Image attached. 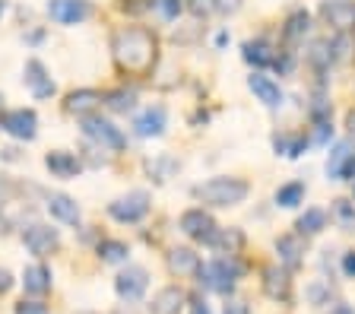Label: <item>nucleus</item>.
Returning <instances> with one entry per match:
<instances>
[{
  "mask_svg": "<svg viewBox=\"0 0 355 314\" xmlns=\"http://www.w3.org/2000/svg\"><path fill=\"white\" fill-rule=\"evenodd\" d=\"M111 51H114L121 70L146 76L155 64V35L149 29H140V26H124L111 38Z\"/></svg>",
  "mask_w": 355,
  "mask_h": 314,
  "instance_id": "f257e3e1",
  "label": "nucleus"
},
{
  "mask_svg": "<svg viewBox=\"0 0 355 314\" xmlns=\"http://www.w3.org/2000/svg\"><path fill=\"white\" fill-rule=\"evenodd\" d=\"M248 194H251V184L241 178H229V175L209 178L207 184L193 187V197L207 207H238V203L248 200Z\"/></svg>",
  "mask_w": 355,
  "mask_h": 314,
  "instance_id": "f03ea898",
  "label": "nucleus"
},
{
  "mask_svg": "<svg viewBox=\"0 0 355 314\" xmlns=\"http://www.w3.org/2000/svg\"><path fill=\"white\" fill-rule=\"evenodd\" d=\"M244 273V267L235 261V257H219V261H209V263H200L197 277L200 286H207L209 292H219V295H229L235 289V279Z\"/></svg>",
  "mask_w": 355,
  "mask_h": 314,
  "instance_id": "7ed1b4c3",
  "label": "nucleus"
},
{
  "mask_svg": "<svg viewBox=\"0 0 355 314\" xmlns=\"http://www.w3.org/2000/svg\"><path fill=\"white\" fill-rule=\"evenodd\" d=\"M83 134L96 143V146H102V150H114V152H118V150H124V146H127L124 134H121L111 121L98 118V114H86V118H83Z\"/></svg>",
  "mask_w": 355,
  "mask_h": 314,
  "instance_id": "20e7f679",
  "label": "nucleus"
},
{
  "mask_svg": "<svg viewBox=\"0 0 355 314\" xmlns=\"http://www.w3.org/2000/svg\"><path fill=\"white\" fill-rule=\"evenodd\" d=\"M149 213V194L146 191H130L127 197H118L114 203H108V216L118 223H140Z\"/></svg>",
  "mask_w": 355,
  "mask_h": 314,
  "instance_id": "39448f33",
  "label": "nucleus"
},
{
  "mask_svg": "<svg viewBox=\"0 0 355 314\" xmlns=\"http://www.w3.org/2000/svg\"><path fill=\"white\" fill-rule=\"evenodd\" d=\"M327 178L355 181V143L352 140H343L333 146L330 159H327Z\"/></svg>",
  "mask_w": 355,
  "mask_h": 314,
  "instance_id": "423d86ee",
  "label": "nucleus"
},
{
  "mask_svg": "<svg viewBox=\"0 0 355 314\" xmlns=\"http://www.w3.org/2000/svg\"><path fill=\"white\" fill-rule=\"evenodd\" d=\"M22 245L29 247L35 257H48L60 247V235L51 225H29V229L22 232Z\"/></svg>",
  "mask_w": 355,
  "mask_h": 314,
  "instance_id": "0eeeda50",
  "label": "nucleus"
},
{
  "mask_svg": "<svg viewBox=\"0 0 355 314\" xmlns=\"http://www.w3.org/2000/svg\"><path fill=\"white\" fill-rule=\"evenodd\" d=\"M114 289H118L121 299L127 302H140L143 295H146L149 289V273L143 267H127L118 273V279H114Z\"/></svg>",
  "mask_w": 355,
  "mask_h": 314,
  "instance_id": "6e6552de",
  "label": "nucleus"
},
{
  "mask_svg": "<svg viewBox=\"0 0 355 314\" xmlns=\"http://www.w3.org/2000/svg\"><path fill=\"white\" fill-rule=\"evenodd\" d=\"M216 229H219V225L213 223V216H209L207 209H187L184 216H181V232L193 241L209 245V238L216 235Z\"/></svg>",
  "mask_w": 355,
  "mask_h": 314,
  "instance_id": "1a4fd4ad",
  "label": "nucleus"
},
{
  "mask_svg": "<svg viewBox=\"0 0 355 314\" xmlns=\"http://www.w3.org/2000/svg\"><path fill=\"white\" fill-rule=\"evenodd\" d=\"M92 13L86 0H48V16L60 26H76Z\"/></svg>",
  "mask_w": 355,
  "mask_h": 314,
  "instance_id": "9d476101",
  "label": "nucleus"
},
{
  "mask_svg": "<svg viewBox=\"0 0 355 314\" xmlns=\"http://www.w3.org/2000/svg\"><path fill=\"white\" fill-rule=\"evenodd\" d=\"M3 130L16 140H35L38 134V118L32 108H16V112L3 114Z\"/></svg>",
  "mask_w": 355,
  "mask_h": 314,
  "instance_id": "9b49d317",
  "label": "nucleus"
},
{
  "mask_svg": "<svg viewBox=\"0 0 355 314\" xmlns=\"http://www.w3.org/2000/svg\"><path fill=\"white\" fill-rule=\"evenodd\" d=\"M320 16H324V23L333 26L336 32L355 29V0H330V3H324Z\"/></svg>",
  "mask_w": 355,
  "mask_h": 314,
  "instance_id": "f8f14e48",
  "label": "nucleus"
},
{
  "mask_svg": "<svg viewBox=\"0 0 355 314\" xmlns=\"http://www.w3.org/2000/svg\"><path fill=\"white\" fill-rule=\"evenodd\" d=\"M263 292H266V299H273V302H288L292 299V277H288V270L286 267H266L263 270Z\"/></svg>",
  "mask_w": 355,
  "mask_h": 314,
  "instance_id": "ddd939ff",
  "label": "nucleus"
},
{
  "mask_svg": "<svg viewBox=\"0 0 355 314\" xmlns=\"http://www.w3.org/2000/svg\"><path fill=\"white\" fill-rule=\"evenodd\" d=\"M22 80H26V86L32 89V96L35 98H51L54 96V82L51 76H48V70H44L42 60H26V70H22Z\"/></svg>",
  "mask_w": 355,
  "mask_h": 314,
  "instance_id": "4468645a",
  "label": "nucleus"
},
{
  "mask_svg": "<svg viewBox=\"0 0 355 314\" xmlns=\"http://www.w3.org/2000/svg\"><path fill=\"white\" fill-rule=\"evenodd\" d=\"M165 124H168V112H165L162 105H149L143 114H137L133 130H137V137H162Z\"/></svg>",
  "mask_w": 355,
  "mask_h": 314,
  "instance_id": "2eb2a0df",
  "label": "nucleus"
},
{
  "mask_svg": "<svg viewBox=\"0 0 355 314\" xmlns=\"http://www.w3.org/2000/svg\"><path fill=\"white\" fill-rule=\"evenodd\" d=\"M22 289H26V295H35V299L48 295L51 292V270L44 267V263L26 267L22 270Z\"/></svg>",
  "mask_w": 355,
  "mask_h": 314,
  "instance_id": "dca6fc26",
  "label": "nucleus"
},
{
  "mask_svg": "<svg viewBox=\"0 0 355 314\" xmlns=\"http://www.w3.org/2000/svg\"><path fill=\"white\" fill-rule=\"evenodd\" d=\"M276 254H279V263L286 270H298L304 261V241L302 235H279L276 238Z\"/></svg>",
  "mask_w": 355,
  "mask_h": 314,
  "instance_id": "f3484780",
  "label": "nucleus"
},
{
  "mask_svg": "<svg viewBox=\"0 0 355 314\" xmlns=\"http://www.w3.org/2000/svg\"><path fill=\"white\" fill-rule=\"evenodd\" d=\"M207 247H213L222 257H238L244 247V232L241 229H216V235L209 238Z\"/></svg>",
  "mask_w": 355,
  "mask_h": 314,
  "instance_id": "a211bd4d",
  "label": "nucleus"
},
{
  "mask_svg": "<svg viewBox=\"0 0 355 314\" xmlns=\"http://www.w3.org/2000/svg\"><path fill=\"white\" fill-rule=\"evenodd\" d=\"M102 102H105V98L98 96L96 89H76V92H70V96H67L64 108H67V114L86 118V114H96V108H98Z\"/></svg>",
  "mask_w": 355,
  "mask_h": 314,
  "instance_id": "6ab92c4d",
  "label": "nucleus"
},
{
  "mask_svg": "<svg viewBox=\"0 0 355 314\" xmlns=\"http://www.w3.org/2000/svg\"><path fill=\"white\" fill-rule=\"evenodd\" d=\"M44 165H48V172L54 175V178H76V172H80V159L73 156V152H64V150H51L48 156H44Z\"/></svg>",
  "mask_w": 355,
  "mask_h": 314,
  "instance_id": "aec40b11",
  "label": "nucleus"
},
{
  "mask_svg": "<svg viewBox=\"0 0 355 314\" xmlns=\"http://www.w3.org/2000/svg\"><path fill=\"white\" fill-rule=\"evenodd\" d=\"M248 86H251V92L266 105V108H279V105H282V92H279V86H276L270 76L251 73V76H248Z\"/></svg>",
  "mask_w": 355,
  "mask_h": 314,
  "instance_id": "412c9836",
  "label": "nucleus"
},
{
  "mask_svg": "<svg viewBox=\"0 0 355 314\" xmlns=\"http://www.w3.org/2000/svg\"><path fill=\"white\" fill-rule=\"evenodd\" d=\"M48 213L64 225L80 223V207H76L73 197H67V194H48Z\"/></svg>",
  "mask_w": 355,
  "mask_h": 314,
  "instance_id": "4be33fe9",
  "label": "nucleus"
},
{
  "mask_svg": "<svg viewBox=\"0 0 355 314\" xmlns=\"http://www.w3.org/2000/svg\"><path fill=\"white\" fill-rule=\"evenodd\" d=\"M184 302H187V295L178 289V286H165L153 299V314H181Z\"/></svg>",
  "mask_w": 355,
  "mask_h": 314,
  "instance_id": "5701e85b",
  "label": "nucleus"
},
{
  "mask_svg": "<svg viewBox=\"0 0 355 314\" xmlns=\"http://www.w3.org/2000/svg\"><path fill=\"white\" fill-rule=\"evenodd\" d=\"M308 29H311V16L304 13V10H295V13L286 19V26H282V42H286V45H298V42H304Z\"/></svg>",
  "mask_w": 355,
  "mask_h": 314,
  "instance_id": "b1692460",
  "label": "nucleus"
},
{
  "mask_svg": "<svg viewBox=\"0 0 355 314\" xmlns=\"http://www.w3.org/2000/svg\"><path fill=\"white\" fill-rule=\"evenodd\" d=\"M168 270L178 273V277H193L200 270V257L193 254L191 247H175L168 254Z\"/></svg>",
  "mask_w": 355,
  "mask_h": 314,
  "instance_id": "393cba45",
  "label": "nucleus"
},
{
  "mask_svg": "<svg viewBox=\"0 0 355 314\" xmlns=\"http://www.w3.org/2000/svg\"><path fill=\"white\" fill-rule=\"evenodd\" d=\"M273 150H276V156L298 159L304 150H308V140H304V137H292V134H276L273 137Z\"/></svg>",
  "mask_w": 355,
  "mask_h": 314,
  "instance_id": "a878e982",
  "label": "nucleus"
},
{
  "mask_svg": "<svg viewBox=\"0 0 355 314\" xmlns=\"http://www.w3.org/2000/svg\"><path fill=\"white\" fill-rule=\"evenodd\" d=\"M241 54H244V60L248 64H254V67H266V64H273V48L266 45L263 38H257V42H244V48H241Z\"/></svg>",
  "mask_w": 355,
  "mask_h": 314,
  "instance_id": "bb28decb",
  "label": "nucleus"
},
{
  "mask_svg": "<svg viewBox=\"0 0 355 314\" xmlns=\"http://www.w3.org/2000/svg\"><path fill=\"white\" fill-rule=\"evenodd\" d=\"M324 225H327V213L324 209H318V207H311V209H304L302 216H298V223H295V229H298V235H318V232H324Z\"/></svg>",
  "mask_w": 355,
  "mask_h": 314,
  "instance_id": "cd10ccee",
  "label": "nucleus"
},
{
  "mask_svg": "<svg viewBox=\"0 0 355 314\" xmlns=\"http://www.w3.org/2000/svg\"><path fill=\"white\" fill-rule=\"evenodd\" d=\"M105 105H108L111 112H118V114H127L137 108V92L133 89H114L105 96Z\"/></svg>",
  "mask_w": 355,
  "mask_h": 314,
  "instance_id": "c85d7f7f",
  "label": "nucleus"
},
{
  "mask_svg": "<svg viewBox=\"0 0 355 314\" xmlns=\"http://www.w3.org/2000/svg\"><path fill=\"white\" fill-rule=\"evenodd\" d=\"M304 200V184L302 181H288V184H282L279 191H276V207H298V203Z\"/></svg>",
  "mask_w": 355,
  "mask_h": 314,
  "instance_id": "c756f323",
  "label": "nucleus"
},
{
  "mask_svg": "<svg viewBox=\"0 0 355 314\" xmlns=\"http://www.w3.org/2000/svg\"><path fill=\"white\" fill-rule=\"evenodd\" d=\"M127 254H130V247L124 245V241H114V238H105L102 245H98V257H102L105 263H124Z\"/></svg>",
  "mask_w": 355,
  "mask_h": 314,
  "instance_id": "7c9ffc66",
  "label": "nucleus"
},
{
  "mask_svg": "<svg viewBox=\"0 0 355 314\" xmlns=\"http://www.w3.org/2000/svg\"><path fill=\"white\" fill-rule=\"evenodd\" d=\"M178 168V162L171 156H155V159H146V172L153 175L155 181H165L171 178V172Z\"/></svg>",
  "mask_w": 355,
  "mask_h": 314,
  "instance_id": "2f4dec72",
  "label": "nucleus"
},
{
  "mask_svg": "<svg viewBox=\"0 0 355 314\" xmlns=\"http://www.w3.org/2000/svg\"><path fill=\"white\" fill-rule=\"evenodd\" d=\"M333 216H336V223H340L343 232H355V203L336 200L333 203Z\"/></svg>",
  "mask_w": 355,
  "mask_h": 314,
  "instance_id": "473e14b6",
  "label": "nucleus"
},
{
  "mask_svg": "<svg viewBox=\"0 0 355 314\" xmlns=\"http://www.w3.org/2000/svg\"><path fill=\"white\" fill-rule=\"evenodd\" d=\"M308 58H311V64H314V67H320V70L330 67V64H333V45H330V42H318V45L311 48Z\"/></svg>",
  "mask_w": 355,
  "mask_h": 314,
  "instance_id": "72a5a7b5",
  "label": "nucleus"
},
{
  "mask_svg": "<svg viewBox=\"0 0 355 314\" xmlns=\"http://www.w3.org/2000/svg\"><path fill=\"white\" fill-rule=\"evenodd\" d=\"M153 7H155V13L162 16L165 23H171V19H178V16H181L184 3H181V0H153Z\"/></svg>",
  "mask_w": 355,
  "mask_h": 314,
  "instance_id": "f704fd0d",
  "label": "nucleus"
},
{
  "mask_svg": "<svg viewBox=\"0 0 355 314\" xmlns=\"http://www.w3.org/2000/svg\"><path fill=\"white\" fill-rule=\"evenodd\" d=\"M308 299H311V305H330V299H333V295H330V286H327V283H311L308 286Z\"/></svg>",
  "mask_w": 355,
  "mask_h": 314,
  "instance_id": "c9c22d12",
  "label": "nucleus"
},
{
  "mask_svg": "<svg viewBox=\"0 0 355 314\" xmlns=\"http://www.w3.org/2000/svg\"><path fill=\"white\" fill-rule=\"evenodd\" d=\"M219 7V0H191V10L197 16H207V13H213V10Z\"/></svg>",
  "mask_w": 355,
  "mask_h": 314,
  "instance_id": "e433bc0d",
  "label": "nucleus"
},
{
  "mask_svg": "<svg viewBox=\"0 0 355 314\" xmlns=\"http://www.w3.org/2000/svg\"><path fill=\"white\" fill-rule=\"evenodd\" d=\"M16 314H48V308L38 305V302H19V305H16Z\"/></svg>",
  "mask_w": 355,
  "mask_h": 314,
  "instance_id": "4c0bfd02",
  "label": "nucleus"
},
{
  "mask_svg": "<svg viewBox=\"0 0 355 314\" xmlns=\"http://www.w3.org/2000/svg\"><path fill=\"white\" fill-rule=\"evenodd\" d=\"M343 273H346L349 279H355V251H346V254H343Z\"/></svg>",
  "mask_w": 355,
  "mask_h": 314,
  "instance_id": "58836bf2",
  "label": "nucleus"
},
{
  "mask_svg": "<svg viewBox=\"0 0 355 314\" xmlns=\"http://www.w3.org/2000/svg\"><path fill=\"white\" fill-rule=\"evenodd\" d=\"M121 7H124L127 13H143L149 3H143V0H121Z\"/></svg>",
  "mask_w": 355,
  "mask_h": 314,
  "instance_id": "ea45409f",
  "label": "nucleus"
},
{
  "mask_svg": "<svg viewBox=\"0 0 355 314\" xmlns=\"http://www.w3.org/2000/svg\"><path fill=\"white\" fill-rule=\"evenodd\" d=\"M327 314H355V308L346 305V302H333V308H327Z\"/></svg>",
  "mask_w": 355,
  "mask_h": 314,
  "instance_id": "a19ab883",
  "label": "nucleus"
},
{
  "mask_svg": "<svg viewBox=\"0 0 355 314\" xmlns=\"http://www.w3.org/2000/svg\"><path fill=\"white\" fill-rule=\"evenodd\" d=\"M13 286V277H10V270H0V295Z\"/></svg>",
  "mask_w": 355,
  "mask_h": 314,
  "instance_id": "79ce46f5",
  "label": "nucleus"
},
{
  "mask_svg": "<svg viewBox=\"0 0 355 314\" xmlns=\"http://www.w3.org/2000/svg\"><path fill=\"white\" fill-rule=\"evenodd\" d=\"M191 314H209V305H207V302H191Z\"/></svg>",
  "mask_w": 355,
  "mask_h": 314,
  "instance_id": "37998d69",
  "label": "nucleus"
},
{
  "mask_svg": "<svg viewBox=\"0 0 355 314\" xmlns=\"http://www.w3.org/2000/svg\"><path fill=\"white\" fill-rule=\"evenodd\" d=\"M346 130H349V137L355 140V108H349V114H346Z\"/></svg>",
  "mask_w": 355,
  "mask_h": 314,
  "instance_id": "c03bdc74",
  "label": "nucleus"
},
{
  "mask_svg": "<svg viewBox=\"0 0 355 314\" xmlns=\"http://www.w3.org/2000/svg\"><path fill=\"white\" fill-rule=\"evenodd\" d=\"M216 10H222V13H229V10H238V0H219V7Z\"/></svg>",
  "mask_w": 355,
  "mask_h": 314,
  "instance_id": "a18cd8bd",
  "label": "nucleus"
},
{
  "mask_svg": "<svg viewBox=\"0 0 355 314\" xmlns=\"http://www.w3.org/2000/svg\"><path fill=\"white\" fill-rule=\"evenodd\" d=\"M0 13H3V0H0Z\"/></svg>",
  "mask_w": 355,
  "mask_h": 314,
  "instance_id": "49530a36",
  "label": "nucleus"
},
{
  "mask_svg": "<svg viewBox=\"0 0 355 314\" xmlns=\"http://www.w3.org/2000/svg\"><path fill=\"white\" fill-rule=\"evenodd\" d=\"M0 102H3V98H0Z\"/></svg>",
  "mask_w": 355,
  "mask_h": 314,
  "instance_id": "de8ad7c7",
  "label": "nucleus"
}]
</instances>
